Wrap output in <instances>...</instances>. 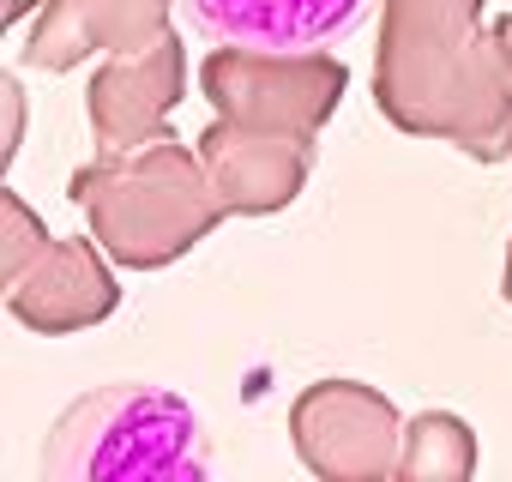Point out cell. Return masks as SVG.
I'll use <instances>...</instances> for the list:
<instances>
[{"label":"cell","instance_id":"cell-1","mask_svg":"<svg viewBox=\"0 0 512 482\" xmlns=\"http://www.w3.org/2000/svg\"><path fill=\"white\" fill-rule=\"evenodd\" d=\"M205 470L211 440L199 410L181 392L145 380L73 398L43 440L49 482H199Z\"/></svg>","mask_w":512,"mask_h":482},{"label":"cell","instance_id":"cell-2","mask_svg":"<svg viewBox=\"0 0 512 482\" xmlns=\"http://www.w3.org/2000/svg\"><path fill=\"white\" fill-rule=\"evenodd\" d=\"M181 25L211 43V49H241V55H320L338 49L374 0H175Z\"/></svg>","mask_w":512,"mask_h":482}]
</instances>
